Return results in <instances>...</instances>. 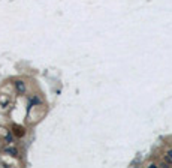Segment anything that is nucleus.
<instances>
[{"label":"nucleus","mask_w":172,"mask_h":168,"mask_svg":"<svg viewBox=\"0 0 172 168\" xmlns=\"http://www.w3.org/2000/svg\"><path fill=\"white\" fill-rule=\"evenodd\" d=\"M6 152H8V153H12V156H17V155H18V150H17L15 147H9Z\"/></svg>","instance_id":"4"},{"label":"nucleus","mask_w":172,"mask_h":168,"mask_svg":"<svg viewBox=\"0 0 172 168\" xmlns=\"http://www.w3.org/2000/svg\"><path fill=\"white\" fill-rule=\"evenodd\" d=\"M0 137L5 138L9 144L12 143V135H11V132L8 131V129H5V128H0Z\"/></svg>","instance_id":"1"},{"label":"nucleus","mask_w":172,"mask_h":168,"mask_svg":"<svg viewBox=\"0 0 172 168\" xmlns=\"http://www.w3.org/2000/svg\"><path fill=\"white\" fill-rule=\"evenodd\" d=\"M14 132H15V135H17V137H24V134H25V132H24V129H23V128H20V126H15V128H14Z\"/></svg>","instance_id":"3"},{"label":"nucleus","mask_w":172,"mask_h":168,"mask_svg":"<svg viewBox=\"0 0 172 168\" xmlns=\"http://www.w3.org/2000/svg\"><path fill=\"white\" fill-rule=\"evenodd\" d=\"M15 87H17V92L18 93H24L25 92V84L23 81H17L15 83Z\"/></svg>","instance_id":"2"}]
</instances>
